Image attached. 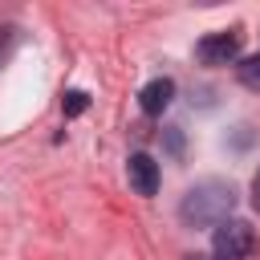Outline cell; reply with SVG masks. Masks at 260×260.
Here are the masks:
<instances>
[{"label":"cell","instance_id":"6da1fadb","mask_svg":"<svg viewBox=\"0 0 260 260\" xmlns=\"http://www.w3.org/2000/svg\"><path fill=\"white\" fill-rule=\"evenodd\" d=\"M232 207H236L232 183H223V179H203V183H195V187L183 195L179 219H183L187 228H215V223L232 219Z\"/></svg>","mask_w":260,"mask_h":260},{"label":"cell","instance_id":"7a4b0ae2","mask_svg":"<svg viewBox=\"0 0 260 260\" xmlns=\"http://www.w3.org/2000/svg\"><path fill=\"white\" fill-rule=\"evenodd\" d=\"M211 248H215L219 260H244V256H252V248H256V232H252V223H244V219H223V223H215V232H211Z\"/></svg>","mask_w":260,"mask_h":260},{"label":"cell","instance_id":"3957f363","mask_svg":"<svg viewBox=\"0 0 260 260\" xmlns=\"http://www.w3.org/2000/svg\"><path fill=\"white\" fill-rule=\"evenodd\" d=\"M195 57L203 65H232L240 57V32L236 28H223V32H207L199 45H195Z\"/></svg>","mask_w":260,"mask_h":260},{"label":"cell","instance_id":"277c9868","mask_svg":"<svg viewBox=\"0 0 260 260\" xmlns=\"http://www.w3.org/2000/svg\"><path fill=\"white\" fill-rule=\"evenodd\" d=\"M126 179H130V187H134L142 199H150V195L158 191V162H154L150 154H130Z\"/></svg>","mask_w":260,"mask_h":260},{"label":"cell","instance_id":"5b68a950","mask_svg":"<svg viewBox=\"0 0 260 260\" xmlns=\"http://www.w3.org/2000/svg\"><path fill=\"white\" fill-rule=\"evenodd\" d=\"M171 102H175V81H171V77H154V81H146L142 93H138V106H142V114H150V118H158Z\"/></svg>","mask_w":260,"mask_h":260},{"label":"cell","instance_id":"8992f818","mask_svg":"<svg viewBox=\"0 0 260 260\" xmlns=\"http://www.w3.org/2000/svg\"><path fill=\"white\" fill-rule=\"evenodd\" d=\"M236 77H240V85H244V89H256V93H260V53L244 57V61L236 65Z\"/></svg>","mask_w":260,"mask_h":260},{"label":"cell","instance_id":"52a82bcc","mask_svg":"<svg viewBox=\"0 0 260 260\" xmlns=\"http://www.w3.org/2000/svg\"><path fill=\"white\" fill-rule=\"evenodd\" d=\"M61 106H65V114H69V118H77V114H85V110H89V93H85V89H69Z\"/></svg>","mask_w":260,"mask_h":260},{"label":"cell","instance_id":"ba28073f","mask_svg":"<svg viewBox=\"0 0 260 260\" xmlns=\"http://www.w3.org/2000/svg\"><path fill=\"white\" fill-rule=\"evenodd\" d=\"M8 49H12V28H0V61L8 57Z\"/></svg>","mask_w":260,"mask_h":260},{"label":"cell","instance_id":"9c48e42d","mask_svg":"<svg viewBox=\"0 0 260 260\" xmlns=\"http://www.w3.org/2000/svg\"><path fill=\"white\" fill-rule=\"evenodd\" d=\"M252 207H256V211H260V171H256V175H252Z\"/></svg>","mask_w":260,"mask_h":260},{"label":"cell","instance_id":"30bf717a","mask_svg":"<svg viewBox=\"0 0 260 260\" xmlns=\"http://www.w3.org/2000/svg\"><path fill=\"white\" fill-rule=\"evenodd\" d=\"M187 260H219V256H187Z\"/></svg>","mask_w":260,"mask_h":260}]
</instances>
